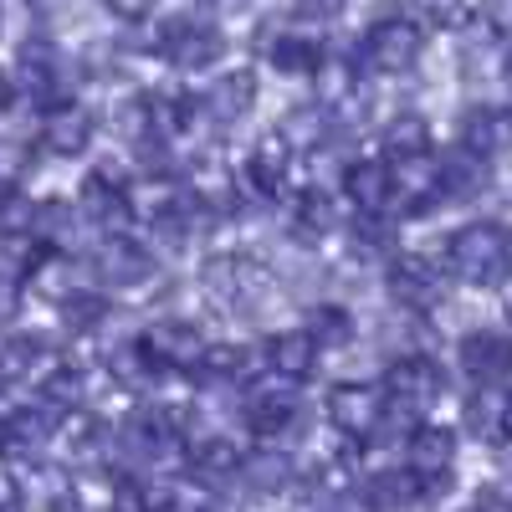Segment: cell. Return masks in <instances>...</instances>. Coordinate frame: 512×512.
I'll return each mask as SVG.
<instances>
[{
	"label": "cell",
	"mask_w": 512,
	"mask_h": 512,
	"mask_svg": "<svg viewBox=\"0 0 512 512\" xmlns=\"http://www.w3.org/2000/svg\"><path fill=\"white\" fill-rule=\"evenodd\" d=\"M185 456H190V472H195L200 482H231V477L241 472V461H246L226 436H200V441L185 446Z\"/></svg>",
	"instance_id": "29"
},
{
	"label": "cell",
	"mask_w": 512,
	"mask_h": 512,
	"mask_svg": "<svg viewBox=\"0 0 512 512\" xmlns=\"http://www.w3.org/2000/svg\"><path fill=\"white\" fill-rule=\"evenodd\" d=\"M241 415H246V425H251V436H262V441H282L292 425H297V415H303V405H297V384H287V379H262V384H251L246 390V400H241Z\"/></svg>",
	"instance_id": "8"
},
{
	"label": "cell",
	"mask_w": 512,
	"mask_h": 512,
	"mask_svg": "<svg viewBox=\"0 0 512 512\" xmlns=\"http://www.w3.org/2000/svg\"><path fill=\"white\" fill-rule=\"evenodd\" d=\"M390 297L400 308H410V313L431 308L441 297V272H436L431 256H415V251L395 256V262H390Z\"/></svg>",
	"instance_id": "18"
},
{
	"label": "cell",
	"mask_w": 512,
	"mask_h": 512,
	"mask_svg": "<svg viewBox=\"0 0 512 512\" xmlns=\"http://www.w3.org/2000/svg\"><path fill=\"white\" fill-rule=\"evenodd\" d=\"M436 492H446V477H420L410 466H400V472H374V477L359 482V497L374 512H405V507L436 497Z\"/></svg>",
	"instance_id": "10"
},
{
	"label": "cell",
	"mask_w": 512,
	"mask_h": 512,
	"mask_svg": "<svg viewBox=\"0 0 512 512\" xmlns=\"http://www.w3.org/2000/svg\"><path fill=\"white\" fill-rule=\"evenodd\" d=\"M16 93H21V82H16L6 67H0V118H6V113L16 108Z\"/></svg>",
	"instance_id": "38"
},
{
	"label": "cell",
	"mask_w": 512,
	"mask_h": 512,
	"mask_svg": "<svg viewBox=\"0 0 512 512\" xmlns=\"http://www.w3.org/2000/svg\"><path fill=\"white\" fill-rule=\"evenodd\" d=\"M425 57V26L415 16H379L359 41V67L374 77H400Z\"/></svg>",
	"instance_id": "2"
},
{
	"label": "cell",
	"mask_w": 512,
	"mask_h": 512,
	"mask_svg": "<svg viewBox=\"0 0 512 512\" xmlns=\"http://www.w3.org/2000/svg\"><path fill=\"white\" fill-rule=\"evenodd\" d=\"M93 272L103 287H118V292H139L154 282V256L139 246V241H128V236H103L98 256H93Z\"/></svg>",
	"instance_id": "11"
},
{
	"label": "cell",
	"mask_w": 512,
	"mask_h": 512,
	"mask_svg": "<svg viewBox=\"0 0 512 512\" xmlns=\"http://www.w3.org/2000/svg\"><path fill=\"white\" fill-rule=\"evenodd\" d=\"M93 128L98 123L82 103H52L47 118H41V149L57 154V159H77V154H88Z\"/></svg>",
	"instance_id": "17"
},
{
	"label": "cell",
	"mask_w": 512,
	"mask_h": 512,
	"mask_svg": "<svg viewBox=\"0 0 512 512\" xmlns=\"http://www.w3.org/2000/svg\"><path fill=\"white\" fill-rule=\"evenodd\" d=\"M318 344L308 338V328H287V333H272L267 338V349H262V364H267V374H277V379H287V384H303L313 369H318Z\"/></svg>",
	"instance_id": "20"
},
{
	"label": "cell",
	"mask_w": 512,
	"mask_h": 512,
	"mask_svg": "<svg viewBox=\"0 0 512 512\" xmlns=\"http://www.w3.org/2000/svg\"><path fill=\"white\" fill-rule=\"evenodd\" d=\"M103 6H108L118 21H144V16L159 6V0H103Z\"/></svg>",
	"instance_id": "36"
},
{
	"label": "cell",
	"mask_w": 512,
	"mask_h": 512,
	"mask_svg": "<svg viewBox=\"0 0 512 512\" xmlns=\"http://www.w3.org/2000/svg\"><path fill=\"white\" fill-rule=\"evenodd\" d=\"M405 456H410V472H420V477H446L451 461H456V436L441 431V425H415L410 441H405Z\"/></svg>",
	"instance_id": "27"
},
{
	"label": "cell",
	"mask_w": 512,
	"mask_h": 512,
	"mask_svg": "<svg viewBox=\"0 0 512 512\" xmlns=\"http://www.w3.org/2000/svg\"><path fill=\"white\" fill-rule=\"evenodd\" d=\"M344 200L369 221H384L395 205V169L384 159H354L344 169Z\"/></svg>",
	"instance_id": "13"
},
{
	"label": "cell",
	"mask_w": 512,
	"mask_h": 512,
	"mask_svg": "<svg viewBox=\"0 0 512 512\" xmlns=\"http://www.w3.org/2000/svg\"><path fill=\"white\" fill-rule=\"evenodd\" d=\"M251 108H256V72H251V67H231V72H221V77L205 88V98H200V113L216 123V128L241 123Z\"/></svg>",
	"instance_id": "16"
},
{
	"label": "cell",
	"mask_w": 512,
	"mask_h": 512,
	"mask_svg": "<svg viewBox=\"0 0 512 512\" xmlns=\"http://www.w3.org/2000/svg\"><path fill=\"white\" fill-rule=\"evenodd\" d=\"M502 72H507V88H512V41H507V52H502Z\"/></svg>",
	"instance_id": "39"
},
{
	"label": "cell",
	"mask_w": 512,
	"mask_h": 512,
	"mask_svg": "<svg viewBox=\"0 0 512 512\" xmlns=\"http://www.w3.org/2000/svg\"><path fill=\"white\" fill-rule=\"evenodd\" d=\"M328 420L338 436L349 441H369L384 431V420H390V395L379 390V384H338L328 395Z\"/></svg>",
	"instance_id": "6"
},
{
	"label": "cell",
	"mask_w": 512,
	"mask_h": 512,
	"mask_svg": "<svg viewBox=\"0 0 512 512\" xmlns=\"http://www.w3.org/2000/svg\"><path fill=\"white\" fill-rule=\"evenodd\" d=\"M154 47H159V57H164L169 67H180V72H205V67L221 62L226 36L210 26V21H200V16H175V21L159 31Z\"/></svg>",
	"instance_id": "5"
},
{
	"label": "cell",
	"mask_w": 512,
	"mask_h": 512,
	"mask_svg": "<svg viewBox=\"0 0 512 512\" xmlns=\"http://www.w3.org/2000/svg\"><path fill=\"white\" fill-rule=\"evenodd\" d=\"M436 185H441V200H477L482 190H487V159H477V154H466V149H456V154H441L436 159Z\"/></svg>",
	"instance_id": "25"
},
{
	"label": "cell",
	"mask_w": 512,
	"mask_h": 512,
	"mask_svg": "<svg viewBox=\"0 0 512 512\" xmlns=\"http://www.w3.org/2000/svg\"><path fill=\"white\" fill-rule=\"evenodd\" d=\"M502 390L512 395V359H507V374H502Z\"/></svg>",
	"instance_id": "40"
},
{
	"label": "cell",
	"mask_w": 512,
	"mask_h": 512,
	"mask_svg": "<svg viewBox=\"0 0 512 512\" xmlns=\"http://www.w3.org/2000/svg\"><path fill=\"white\" fill-rule=\"evenodd\" d=\"M308 338L318 349H338V344H349L354 338V313L344 308V303H318V308H308Z\"/></svg>",
	"instance_id": "32"
},
{
	"label": "cell",
	"mask_w": 512,
	"mask_h": 512,
	"mask_svg": "<svg viewBox=\"0 0 512 512\" xmlns=\"http://www.w3.org/2000/svg\"><path fill=\"white\" fill-rule=\"evenodd\" d=\"M57 441V410L52 405H21L0 420V451L16 456V461H31Z\"/></svg>",
	"instance_id": "14"
},
{
	"label": "cell",
	"mask_w": 512,
	"mask_h": 512,
	"mask_svg": "<svg viewBox=\"0 0 512 512\" xmlns=\"http://www.w3.org/2000/svg\"><path fill=\"white\" fill-rule=\"evenodd\" d=\"M446 272L466 287H497L512 272V236L497 221L456 226L446 241Z\"/></svg>",
	"instance_id": "1"
},
{
	"label": "cell",
	"mask_w": 512,
	"mask_h": 512,
	"mask_svg": "<svg viewBox=\"0 0 512 512\" xmlns=\"http://www.w3.org/2000/svg\"><path fill=\"white\" fill-rule=\"evenodd\" d=\"M292 144L282 134H262L246 154V185L256 195H282L287 190V175H292Z\"/></svg>",
	"instance_id": "21"
},
{
	"label": "cell",
	"mask_w": 512,
	"mask_h": 512,
	"mask_svg": "<svg viewBox=\"0 0 512 512\" xmlns=\"http://www.w3.org/2000/svg\"><path fill=\"white\" fill-rule=\"evenodd\" d=\"M272 272L251 256H210L205 262V292L216 297L221 308H236V313H262L267 297H272Z\"/></svg>",
	"instance_id": "3"
},
{
	"label": "cell",
	"mask_w": 512,
	"mask_h": 512,
	"mask_svg": "<svg viewBox=\"0 0 512 512\" xmlns=\"http://www.w3.org/2000/svg\"><path fill=\"white\" fill-rule=\"evenodd\" d=\"M139 349L149 354V364L159 374H190L205 364L210 354V338L190 323V318H154L144 333H139Z\"/></svg>",
	"instance_id": "4"
},
{
	"label": "cell",
	"mask_w": 512,
	"mask_h": 512,
	"mask_svg": "<svg viewBox=\"0 0 512 512\" xmlns=\"http://www.w3.org/2000/svg\"><path fill=\"white\" fill-rule=\"evenodd\" d=\"M236 482H246L256 497H277V492H287V482H292V461H287L282 451H256V456L241 461Z\"/></svg>",
	"instance_id": "30"
},
{
	"label": "cell",
	"mask_w": 512,
	"mask_h": 512,
	"mask_svg": "<svg viewBox=\"0 0 512 512\" xmlns=\"http://www.w3.org/2000/svg\"><path fill=\"white\" fill-rule=\"evenodd\" d=\"M354 88H359V72L349 62H318V72H313V103L323 113L349 108L354 103Z\"/></svg>",
	"instance_id": "31"
},
{
	"label": "cell",
	"mask_w": 512,
	"mask_h": 512,
	"mask_svg": "<svg viewBox=\"0 0 512 512\" xmlns=\"http://www.w3.org/2000/svg\"><path fill=\"white\" fill-rule=\"evenodd\" d=\"M446 390V379H441V364L436 359H425V354H400L390 364V374H384V395H390L395 410L405 415H420V410H431Z\"/></svg>",
	"instance_id": "9"
},
{
	"label": "cell",
	"mask_w": 512,
	"mask_h": 512,
	"mask_svg": "<svg viewBox=\"0 0 512 512\" xmlns=\"http://www.w3.org/2000/svg\"><path fill=\"white\" fill-rule=\"evenodd\" d=\"M77 216H82V226H93L103 236H118V226L128 221L123 185L108 180V175H88V180H82V190H77Z\"/></svg>",
	"instance_id": "19"
},
{
	"label": "cell",
	"mask_w": 512,
	"mask_h": 512,
	"mask_svg": "<svg viewBox=\"0 0 512 512\" xmlns=\"http://www.w3.org/2000/svg\"><path fill=\"white\" fill-rule=\"evenodd\" d=\"M144 118H149V139L159 144H175L190 134V123H195V108L185 93H149L144 98Z\"/></svg>",
	"instance_id": "28"
},
{
	"label": "cell",
	"mask_w": 512,
	"mask_h": 512,
	"mask_svg": "<svg viewBox=\"0 0 512 512\" xmlns=\"http://www.w3.org/2000/svg\"><path fill=\"white\" fill-rule=\"evenodd\" d=\"M461 512H487V507H461Z\"/></svg>",
	"instance_id": "41"
},
{
	"label": "cell",
	"mask_w": 512,
	"mask_h": 512,
	"mask_svg": "<svg viewBox=\"0 0 512 512\" xmlns=\"http://www.w3.org/2000/svg\"><path fill=\"white\" fill-rule=\"evenodd\" d=\"M21 82L36 103H67V88H72V67L67 57L52 47V41H26L21 47Z\"/></svg>",
	"instance_id": "12"
},
{
	"label": "cell",
	"mask_w": 512,
	"mask_h": 512,
	"mask_svg": "<svg viewBox=\"0 0 512 512\" xmlns=\"http://www.w3.org/2000/svg\"><path fill=\"white\" fill-rule=\"evenodd\" d=\"M344 6H349V0H297V16H303V21H328Z\"/></svg>",
	"instance_id": "35"
},
{
	"label": "cell",
	"mask_w": 512,
	"mask_h": 512,
	"mask_svg": "<svg viewBox=\"0 0 512 512\" xmlns=\"http://www.w3.org/2000/svg\"><path fill=\"white\" fill-rule=\"evenodd\" d=\"M62 323L67 328H77V333H93V328H103V318H108V297L98 292V287H77L72 297H62Z\"/></svg>",
	"instance_id": "33"
},
{
	"label": "cell",
	"mask_w": 512,
	"mask_h": 512,
	"mask_svg": "<svg viewBox=\"0 0 512 512\" xmlns=\"http://www.w3.org/2000/svg\"><path fill=\"white\" fill-rule=\"evenodd\" d=\"M118 451H123L128 461H139V466L169 461V456L180 451V425H175V415L159 410V405L134 410V415L123 420V431H118Z\"/></svg>",
	"instance_id": "7"
},
{
	"label": "cell",
	"mask_w": 512,
	"mask_h": 512,
	"mask_svg": "<svg viewBox=\"0 0 512 512\" xmlns=\"http://www.w3.org/2000/svg\"><path fill=\"white\" fill-rule=\"evenodd\" d=\"M466 431H472L477 441H487V446L512 441V395L502 390V384H482V390L472 395V405H466Z\"/></svg>",
	"instance_id": "22"
},
{
	"label": "cell",
	"mask_w": 512,
	"mask_h": 512,
	"mask_svg": "<svg viewBox=\"0 0 512 512\" xmlns=\"http://www.w3.org/2000/svg\"><path fill=\"white\" fill-rule=\"evenodd\" d=\"M267 62L282 77H313L323 62V36L318 31H277L267 41Z\"/></svg>",
	"instance_id": "24"
},
{
	"label": "cell",
	"mask_w": 512,
	"mask_h": 512,
	"mask_svg": "<svg viewBox=\"0 0 512 512\" xmlns=\"http://www.w3.org/2000/svg\"><path fill=\"white\" fill-rule=\"evenodd\" d=\"M461 149L477 154V159H502L512 149V108L472 103L461 113Z\"/></svg>",
	"instance_id": "15"
},
{
	"label": "cell",
	"mask_w": 512,
	"mask_h": 512,
	"mask_svg": "<svg viewBox=\"0 0 512 512\" xmlns=\"http://www.w3.org/2000/svg\"><path fill=\"white\" fill-rule=\"evenodd\" d=\"M461 369L472 374L477 384H502L507 374V359H512V338L507 333H492V328H477L461 338Z\"/></svg>",
	"instance_id": "23"
},
{
	"label": "cell",
	"mask_w": 512,
	"mask_h": 512,
	"mask_svg": "<svg viewBox=\"0 0 512 512\" xmlns=\"http://www.w3.org/2000/svg\"><path fill=\"white\" fill-rule=\"evenodd\" d=\"M31 221H36V200L21 185H0V241L31 236Z\"/></svg>",
	"instance_id": "34"
},
{
	"label": "cell",
	"mask_w": 512,
	"mask_h": 512,
	"mask_svg": "<svg viewBox=\"0 0 512 512\" xmlns=\"http://www.w3.org/2000/svg\"><path fill=\"white\" fill-rule=\"evenodd\" d=\"M384 164H415V159H431V123L420 113H395L384 123Z\"/></svg>",
	"instance_id": "26"
},
{
	"label": "cell",
	"mask_w": 512,
	"mask_h": 512,
	"mask_svg": "<svg viewBox=\"0 0 512 512\" xmlns=\"http://www.w3.org/2000/svg\"><path fill=\"white\" fill-rule=\"evenodd\" d=\"M26 507V492H21V482L11 477V472H0V512H21Z\"/></svg>",
	"instance_id": "37"
}]
</instances>
